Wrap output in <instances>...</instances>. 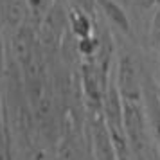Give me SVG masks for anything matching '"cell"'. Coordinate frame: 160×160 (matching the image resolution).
<instances>
[{"label":"cell","instance_id":"6da1fadb","mask_svg":"<svg viewBox=\"0 0 160 160\" xmlns=\"http://www.w3.org/2000/svg\"><path fill=\"white\" fill-rule=\"evenodd\" d=\"M115 34V32H113ZM117 58L113 65V81L122 101H142L146 67L137 52L135 40L115 34Z\"/></svg>","mask_w":160,"mask_h":160},{"label":"cell","instance_id":"7a4b0ae2","mask_svg":"<svg viewBox=\"0 0 160 160\" xmlns=\"http://www.w3.org/2000/svg\"><path fill=\"white\" fill-rule=\"evenodd\" d=\"M124 102V133L128 144L140 151L144 148L146 135V112L140 101H122Z\"/></svg>","mask_w":160,"mask_h":160},{"label":"cell","instance_id":"3957f363","mask_svg":"<svg viewBox=\"0 0 160 160\" xmlns=\"http://www.w3.org/2000/svg\"><path fill=\"white\" fill-rule=\"evenodd\" d=\"M97 13L108 23V27L115 34L135 40V31L131 25V18L128 11L119 0H97Z\"/></svg>","mask_w":160,"mask_h":160},{"label":"cell","instance_id":"277c9868","mask_svg":"<svg viewBox=\"0 0 160 160\" xmlns=\"http://www.w3.org/2000/svg\"><path fill=\"white\" fill-rule=\"evenodd\" d=\"M149 42L160 52V6L155 9V15L151 16V23H149Z\"/></svg>","mask_w":160,"mask_h":160},{"label":"cell","instance_id":"5b68a950","mask_svg":"<svg viewBox=\"0 0 160 160\" xmlns=\"http://www.w3.org/2000/svg\"><path fill=\"white\" fill-rule=\"evenodd\" d=\"M67 4L72 9L83 11L90 16H97V0H67Z\"/></svg>","mask_w":160,"mask_h":160},{"label":"cell","instance_id":"8992f818","mask_svg":"<svg viewBox=\"0 0 160 160\" xmlns=\"http://www.w3.org/2000/svg\"><path fill=\"white\" fill-rule=\"evenodd\" d=\"M124 8H131V0H119Z\"/></svg>","mask_w":160,"mask_h":160}]
</instances>
